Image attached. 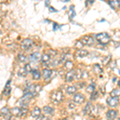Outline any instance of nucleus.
Listing matches in <instances>:
<instances>
[{"mask_svg": "<svg viewBox=\"0 0 120 120\" xmlns=\"http://www.w3.org/2000/svg\"><path fill=\"white\" fill-rule=\"evenodd\" d=\"M63 99V94L61 90H55L53 91L51 94V100L53 103L59 104Z\"/></svg>", "mask_w": 120, "mask_h": 120, "instance_id": "obj_1", "label": "nucleus"}, {"mask_svg": "<svg viewBox=\"0 0 120 120\" xmlns=\"http://www.w3.org/2000/svg\"><path fill=\"white\" fill-rule=\"evenodd\" d=\"M96 39L97 41L101 44H107L108 42L111 41V37L107 33H99L96 34Z\"/></svg>", "mask_w": 120, "mask_h": 120, "instance_id": "obj_2", "label": "nucleus"}, {"mask_svg": "<svg viewBox=\"0 0 120 120\" xmlns=\"http://www.w3.org/2000/svg\"><path fill=\"white\" fill-rule=\"evenodd\" d=\"M26 89L30 91L34 96L38 94V93L41 91L42 86L39 84H31V83H29Z\"/></svg>", "mask_w": 120, "mask_h": 120, "instance_id": "obj_3", "label": "nucleus"}, {"mask_svg": "<svg viewBox=\"0 0 120 120\" xmlns=\"http://www.w3.org/2000/svg\"><path fill=\"white\" fill-rule=\"evenodd\" d=\"M119 102V98H113V97H109L106 99V103L108 104V106L111 107H115L118 106Z\"/></svg>", "mask_w": 120, "mask_h": 120, "instance_id": "obj_4", "label": "nucleus"}, {"mask_svg": "<svg viewBox=\"0 0 120 120\" xmlns=\"http://www.w3.org/2000/svg\"><path fill=\"white\" fill-rule=\"evenodd\" d=\"M32 45H33L32 40L30 39V38H26V39L23 40L22 42V43H21V47H22V49L23 50H28L31 47Z\"/></svg>", "mask_w": 120, "mask_h": 120, "instance_id": "obj_5", "label": "nucleus"}, {"mask_svg": "<svg viewBox=\"0 0 120 120\" xmlns=\"http://www.w3.org/2000/svg\"><path fill=\"white\" fill-rule=\"evenodd\" d=\"M85 100V97L81 93H78V94H75L73 97V101H74L75 103L77 104H81L84 102Z\"/></svg>", "mask_w": 120, "mask_h": 120, "instance_id": "obj_6", "label": "nucleus"}, {"mask_svg": "<svg viewBox=\"0 0 120 120\" xmlns=\"http://www.w3.org/2000/svg\"><path fill=\"white\" fill-rule=\"evenodd\" d=\"M82 42L84 45H86V46H92L94 44V39L91 36H89V35H86V36H84L82 38Z\"/></svg>", "mask_w": 120, "mask_h": 120, "instance_id": "obj_7", "label": "nucleus"}, {"mask_svg": "<svg viewBox=\"0 0 120 120\" xmlns=\"http://www.w3.org/2000/svg\"><path fill=\"white\" fill-rule=\"evenodd\" d=\"M42 75H43V78L45 79V81L47 82L51 79H52V71H51V70L48 68L44 69L42 71Z\"/></svg>", "mask_w": 120, "mask_h": 120, "instance_id": "obj_8", "label": "nucleus"}, {"mask_svg": "<svg viewBox=\"0 0 120 120\" xmlns=\"http://www.w3.org/2000/svg\"><path fill=\"white\" fill-rule=\"evenodd\" d=\"M93 111H94V106L90 102H87L86 105L84 107V113L85 115H91L93 114Z\"/></svg>", "mask_w": 120, "mask_h": 120, "instance_id": "obj_9", "label": "nucleus"}, {"mask_svg": "<svg viewBox=\"0 0 120 120\" xmlns=\"http://www.w3.org/2000/svg\"><path fill=\"white\" fill-rule=\"evenodd\" d=\"M117 111L115 110H110L106 113V118L108 120H115L117 117Z\"/></svg>", "mask_w": 120, "mask_h": 120, "instance_id": "obj_10", "label": "nucleus"}, {"mask_svg": "<svg viewBox=\"0 0 120 120\" xmlns=\"http://www.w3.org/2000/svg\"><path fill=\"white\" fill-rule=\"evenodd\" d=\"M75 74H76V71H73V70L71 71H68L67 73V75H66V78H65L66 82H71L75 77Z\"/></svg>", "mask_w": 120, "mask_h": 120, "instance_id": "obj_11", "label": "nucleus"}, {"mask_svg": "<svg viewBox=\"0 0 120 120\" xmlns=\"http://www.w3.org/2000/svg\"><path fill=\"white\" fill-rule=\"evenodd\" d=\"M40 115H41V110L39 107L35 106L31 111V117L34 118V119H38Z\"/></svg>", "mask_w": 120, "mask_h": 120, "instance_id": "obj_12", "label": "nucleus"}, {"mask_svg": "<svg viewBox=\"0 0 120 120\" xmlns=\"http://www.w3.org/2000/svg\"><path fill=\"white\" fill-rule=\"evenodd\" d=\"M40 57H41L40 53H38V52H34V53H32L31 55L29 56V59H30V61L36 62V61H38V60H39Z\"/></svg>", "mask_w": 120, "mask_h": 120, "instance_id": "obj_13", "label": "nucleus"}, {"mask_svg": "<svg viewBox=\"0 0 120 120\" xmlns=\"http://www.w3.org/2000/svg\"><path fill=\"white\" fill-rule=\"evenodd\" d=\"M11 79L10 80L7 81V84H6L5 87H4V90H3V94H4V95H9L10 93H11Z\"/></svg>", "mask_w": 120, "mask_h": 120, "instance_id": "obj_14", "label": "nucleus"}, {"mask_svg": "<svg viewBox=\"0 0 120 120\" xmlns=\"http://www.w3.org/2000/svg\"><path fill=\"white\" fill-rule=\"evenodd\" d=\"M42 111H43L44 113L46 114V115H52V114L55 112V110L53 109L52 107H51V106H46L43 107V109H42Z\"/></svg>", "mask_w": 120, "mask_h": 120, "instance_id": "obj_15", "label": "nucleus"}, {"mask_svg": "<svg viewBox=\"0 0 120 120\" xmlns=\"http://www.w3.org/2000/svg\"><path fill=\"white\" fill-rule=\"evenodd\" d=\"M93 71L97 75H101L102 73V69L98 64H94L93 66Z\"/></svg>", "mask_w": 120, "mask_h": 120, "instance_id": "obj_16", "label": "nucleus"}, {"mask_svg": "<svg viewBox=\"0 0 120 120\" xmlns=\"http://www.w3.org/2000/svg\"><path fill=\"white\" fill-rule=\"evenodd\" d=\"M11 114H12L14 116H16V117H20V114H21V108L19 107H14L11 109Z\"/></svg>", "mask_w": 120, "mask_h": 120, "instance_id": "obj_17", "label": "nucleus"}, {"mask_svg": "<svg viewBox=\"0 0 120 120\" xmlns=\"http://www.w3.org/2000/svg\"><path fill=\"white\" fill-rule=\"evenodd\" d=\"M73 67H74V63L71 61H66L65 64H64V68L67 70V71H72Z\"/></svg>", "mask_w": 120, "mask_h": 120, "instance_id": "obj_18", "label": "nucleus"}, {"mask_svg": "<svg viewBox=\"0 0 120 120\" xmlns=\"http://www.w3.org/2000/svg\"><path fill=\"white\" fill-rule=\"evenodd\" d=\"M50 60H51V56H50V55H48V54H43V55H42V63L47 64V63L50 62Z\"/></svg>", "mask_w": 120, "mask_h": 120, "instance_id": "obj_19", "label": "nucleus"}, {"mask_svg": "<svg viewBox=\"0 0 120 120\" xmlns=\"http://www.w3.org/2000/svg\"><path fill=\"white\" fill-rule=\"evenodd\" d=\"M32 76L33 79H35V80H39L40 78H41V74L38 70H34V71H32Z\"/></svg>", "mask_w": 120, "mask_h": 120, "instance_id": "obj_20", "label": "nucleus"}, {"mask_svg": "<svg viewBox=\"0 0 120 120\" xmlns=\"http://www.w3.org/2000/svg\"><path fill=\"white\" fill-rule=\"evenodd\" d=\"M110 94L113 98H119L120 96V89H114Z\"/></svg>", "mask_w": 120, "mask_h": 120, "instance_id": "obj_21", "label": "nucleus"}, {"mask_svg": "<svg viewBox=\"0 0 120 120\" xmlns=\"http://www.w3.org/2000/svg\"><path fill=\"white\" fill-rule=\"evenodd\" d=\"M87 55H88V51L86 50H79V51H77V55L80 58L86 57Z\"/></svg>", "mask_w": 120, "mask_h": 120, "instance_id": "obj_22", "label": "nucleus"}, {"mask_svg": "<svg viewBox=\"0 0 120 120\" xmlns=\"http://www.w3.org/2000/svg\"><path fill=\"white\" fill-rule=\"evenodd\" d=\"M77 89L75 86H68L67 89H66V92L68 94H74L75 92H76Z\"/></svg>", "mask_w": 120, "mask_h": 120, "instance_id": "obj_23", "label": "nucleus"}, {"mask_svg": "<svg viewBox=\"0 0 120 120\" xmlns=\"http://www.w3.org/2000/svg\"><path fill=\"white\" fill-rule=\"evenodd\" d=\"M86 91L88 93H92L95 91V85L94 84V83H91V84L88 85L87 86H86Z\"/></svg>", "mask_w": 120, "mask_h": 120, "instance_id": "obj_24", "label": "nucleus"}, {"mask_svg": "<svg viewBox=\"0 0 120 120\" xmlns=\"http://www.w3.org/2000/svg\"><path fill=\"white\" fill-rule=\"evenodd\" d=\"M74 7H75L74 6H71L69 9V17L71 19H72L75 16V11Z\"/></svg>", "mask_w": 120, "mask_h": 120, "instance_id": "obj_25", "label": "nucleus"}, {"mask_svg": "<svg viewBox=\"0 0 120 120\" xmlns=\"http://www.w3.org/2000/svg\"><path fill=\"white\" fill-rule=\"evenodd\" d=\"M9 114H10V111L7 107H3L1 109V115L3 117H7Z\"/></svg>", "mask_w": 120, "mask_h": 120, "instance_id": "obj_26", "label": "nucleus"}, {"mask_svg": "<svg viewBox=\"0 0 120 120\" xmlns=\"http://www.w3.org/2000/svg\"><path fill=\"white\" fill-rule=\"evenodd\" d=\"M75 78L77 79H81L83 78V71L81 70H78L76 71V74H75Z\"/></svg>", "mask_w": 120, "mask_h": 120, "instance_id": "obj_27", "label": "nucleus"}, {"mask_svg": "<svg viewBox=\"0 0 120 120\" xmlns=\"http://www.w3.org/2000/svg\"><path fill=\"white\" fill-rule=\"evenodd\" d=\"M27 71H26V70L25 67H23V68H21L20 70H19V76H22V77H25L26 75H27Z\"/></svg>", "mask_w": 120, "mask_h": 120, "instance_id": "obj_28", "label": "nucleus"}, {"mask_svg": "<svg viewBox=\"0 0 120 120\" xmlns=\"http://www.w3.org/2000/svg\"><path fill=\"white\" fill-rule=\"evenodd\" d=\"M109 4L111 5V7H113L114 9H115L116 7H119V1H110L109 2Z\"/></svg>", "mask_w": 120, "mask_h": 120, "instance_id": "obj_29", "label": "nucleus"}, {"mask_svg": "<svg viewBox=\"0 0 120 120\" xmlns=\"http://www.w3.org/2000/svg\"><path fill=\"white\" fill-rule=\"evenodd\" d=\"M28 113V110L27 108H24V107H21V114H20V117H24L27 115Z\"/></svg>", "mask_w": 120, "mask_h": 120, "instance_id": "obj_30", "label": "nucleus"}, {"mask_svg": "<svg viewBox=\"0 0 120 120\" xmlns=\"http://www.w3.org/2000/svg\"><path fill=\"white\" fill-rule=\"evenodd\" d=\"M111 55H108V56H106V57H105V58H104V59L102 60V63H103L104 65L108 64V63H109V62L111 60Z\"/></svg>", "mask_w": 120, "mask_h": 120, "instance_id": "obj_31", "label": "nucleus"}, {"mask_svg": "<svg viewBox=\"0 0 120 120\" xmlns=\"http://www.w3.org/2000/svg\"><path fill=\"white\" fill-rule=\"evenodd\" d=\"M83 45H84V44H83L82 42V41H80V40H78V41L75 42V47H76L77 49L80 50L81 48H82Z\"/></svg>", "mask_w": 120, "mask_h": 120, "instance_id": "obj_32", "label": "nucleus"}, {"mask_svg": "<svg viewBox=\"0 0 120 120\" xmlns=\"http://www.w3.org/2000/svg\"><path fill=\"white\" fill-rule=\"evenodd\" d=\"M98 97V92L97 91V90H95L94 92H93L91 94V97H90V99L91 100H95L97 99Z\"/></svg>", "mask_w": 120, "mask_h": 120, "instance_id": "obj_33", "label": "nucleus"}, {"mask_svg": "<svg viewBox=\"0 0 120 120\" xmlns=\"http://www.w3.org/2000/svg\"><path fill=\"white\" fill-rule=\"evenodd\" d=\"M18 59L19 62H21V63H23V62L26 61V56L24 55H22V54H19L18 55Z\"/></svg>", "mask_w": 120, "mask_h": 120, "instance_id": "obj_34", "label": "nucleus"}, {"mask_svg": "<svg viewBox=\"0 0 120 120\" xmlns=\"http://www.w3.org/2000/svg\"><path fill=\"white\" fill-rule=\"evenodd\" d=\"M36 120H50L49 118L47 116H45V115H40L38 119H36Z\"/></svg>", "mask_w": 120, "mask_h": 120, "instance_id": "obj_35", "label": "nucleus"}, {"mask_svg": "<svg viewBox=\"0 0 120 120\" xmlns=\"http://www.w3.org/2000/svg\"><path fill=\"white\" fill-rule=\"evenodd\" d=\"M25 68H26V71L29 73V72H30L31 71V67H30V64H26L25 65Z\"/></svg>", "mask_w": 120, "mask_h": 120, "instance_id": "obj_36", "label": "nucleus"}, {"mask_svg": "<svg viewBox=\"0 0 120 120\" xmlns=\"http://www.w3.org/2000/svg\"><path fill=\"white\" fill-rule=\"evenodd\" d=\"M60 28V26H59V25L57 24V23H54V27H53V30H57L58 29Z\"/></svg>", "mask_w": 120, "mask_h": 120, "instance_id": "obj_37", "label": "nucleus"}, {"mask_svg": "<svg viewBox=\"0 0 120 120\" xmlns=\"http://www.w3.org/2000/svg\"><path fill=\"white\" fill-rule=\"evenodd\" d=\"M100 89H101V92H102V94H105V92H106L105 86H102V87L100 88Z\"/></svg>", "mask_w": 120, "mask_h": 120, "instance_id": "obj_38", "label": "nucleus"}, {"mask_svg": "<svg viewBox=\"0 0 120 120\" xmlns=\"http://www.w3.org/2000/svg\"><path fill=\"white\" fill-rule=\"evenodd\" d=\"M69 107L71 108V109H74L75 108V105H74V103H69Z\"/></svg>", "mask_w": 120, "mask_h": 120, "instance_id": "obj_39", "label": "nucleus"}, {"mask_svg": "<svg viewBox=\"0 0 120 120\" xmlns=\"http://www.w3.org/2000/svg\"><path fill=\"white\" fill-rule=\"evenodd\" d=\"M49 10H50V11H54V12H56V11H57V10H55V9L52 8L51 7H49Z\"/></svg>", "mask_w": 120, "mask_h": 120, "instance_id": "obj_40", "label": "nucleus"}, {"mask_svg": "<svg viewBox=\"0 0 120 120\" xmlns=\"http://www.w3.org/2000/svg\"><path fill=\"white\" fill-rule=\"evenodd\" d=\"M59 120H68V119H59Z\"/></svg>", "mask_w": 120, "mask_h": 120, "instance_id": "obj_41", "label": "nucleus"}, {"mask_svg": "<svg viewBox=\"0 0 120 120\" xmlns=\"http://www.w3.org/2000/svg\"><path fill=\"white\" fill-rule=\"evenodd\" d=\"M118 85H119V86H120V81H119V82H118Z\"/></svg>", "mask_w": 120, "mask_h": 120, "instance_id": "obj_42", "label": "nucleus"}, {"mask_svg": "<svg viewBox=\"0 0 120 120\" xmlns=\"http://www.w3.org/2000/svg\"><path fill=\"white\" fill-rule=\"evenodd\" d=\"M119 120H120V118H119Z\"/></svg>", "mask_w": 120, "mask_h": 120, "instance_id": "obj_43", "label": "nucleus"}]
</instances>
